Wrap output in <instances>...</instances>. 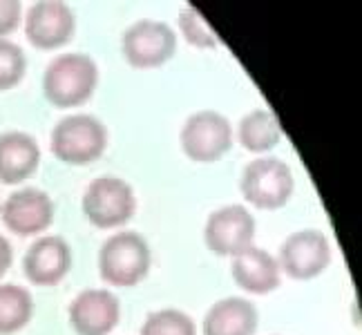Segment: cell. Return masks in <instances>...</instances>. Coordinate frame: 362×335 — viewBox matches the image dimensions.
<instances>
[{
    "instance_id": "obj_1",
    "label": "cell",
    "mask_w": 362,
    "mask_h": 335,
    "mask_svg": "<svg viewBox=\"0 0 362 335\" xmlns=\"http://www.w3.org/2000/svg\"><path fill=\"white\" fill-rule=\"evenodd\" d=\"M99 86V65L90 54L54 56L43 72V94L57 107H78L92 99Z\"/></svg>"
},
{
    "instance_id": "obj_2",
    "label": "cell",
    "mask_w": 362,
    "mask_h": 335,
    "mask_svg": "<svg viewBox=\"0 0 362 335\" xmlns=\"http://www.w3.org/2000/svg\"><path fill=\"white\" fill-rule=\"evenodd\" d=\"M150 266V246L144 235L134 230L110 235L99 250V273L110 286L132 288L148 277Z\"/></svg>"
},
{
    "instance_id": "obj_3",
    "label": "cell",
    "mask_w": 362,
    "mask_h": 335,
    "mask_svg": "<svg viewBox=\"0 0 362 335\" xmlns=\"http://www.w3.org/2000/svg\"><path fill=\"white\" fill-rule=\"evenodd\" d=\"M107 146L105 125L92 114H67L52 130V155L67 165H88Z\"/></svg>"
},
{
    "instance_id": "obj_4",
    "label": "cell",
    "mask_w": 362,
    "mask_h": 335,
    "mask_svg": "<svg viewBox=\"0 0 362 335\" xmlns=\"http://www.w3.org/2000/svg\"><path fill=\"white\" fill-rule=\"evenodd\" d=\"M240 190L244 199L255 208L277 211L291 199L296 190V179L286 161L277 157H259L244 168Z\"/></svg>"
},
{
    "instance_id": "obj_5",
    "label": "cell",
    "mask_w": 362,
    "mask_h": 335,
    "mask_svg": "<svg viewBox=\"0 0 362 335\" xmlns=\"http://www.w3.org/2000/svg\"><path fill=\"white\" fill-rule=\"evenodd\" d=\"M81 206L92 226L107 230L119 228L134 217L136 197L128 181L119 177H99L88 186Z\"/></svg>"
},
{
    "instance_id": "obj_6",
    "label": "cell",
    "mask_w": 362,
    "mask_h": 335,
    "mask_svg": "<svg viewBox=\"0 0 362 335\" xmlns=\"http://www.w3.org/2000/svg\"><path fill=\"white\" fill-rule=\"evenodd\" d=\"M179 141L190 161L215 163L233 148L230 121L215 110H199L186 119Z\"/></svg>"
},
{
    "instance_id": "obj_7",
    "label": "cell",
    "mask_w": 362,
    "mask_h": 335,
    "mask_svg": "<svg viewBox=\"0 0 362 335\" xmlns=\"http://www.w3.org/2000/svg\"><path fill=\"white\" fill-rule=\"evenodd\" d=\"M121 49L125 61L136 69H150L168 63L177 52V34L163 20L144 18L123 34Z\"/></svg>"
},
{
    "instance_id": "obj_8",
    "label": "cell",
    "mask_w": 362,
    "mask_h": 335,
    "mask_svg": "<svg viewBox=\"0 0 362 335\" xmlns=\"http://www.w3.org/2000/svg\"><path fill=\"white\" fill-rule=\"evenodd\" d=\"M255 217L240 204H230L206 219L204 242L217 257H235L242 250L253 246L255 240Z\"/></svg>"
},
{
    "instance_id": "obj_9",
    "label": "cell",
    "mask_w": 362,
    "mask_h": 335,
    "mask_svg": "<svg viewBox=\"0 0 362 335\" xmlns=\"http://www.w3.org/2000/svg\"><path fill=\"white\" fill-rule=\"evenodd\" d=\"M280 271L293 279H313L331 264V244L322 230L306 228L288 235L280 248Z\"/></svg>"
},
{
    "instance_id": "obj_10",
    "label": "cell",
    "mask_w": 362,
    "mask_h": 335,
    "mask_svg": "<svg viewBox=\"0 0 362 335\" xmlns=\"http://www.w3.org/2000/svg\"><path fill=\"white\" fill-rule=\"evenodd\" d=\"M76 32V18L69 5L61 0H40L25 16V36L38 49L67 45Z\"/></svg>"
},
{
    "instance_id": "obj_11",
    "label": "cell",
    "mask_w": 362,
    "mask_h": 335,
    "mask_svg": "<svg viewBox=\"0 0 362 335\" xmlns=\"http://www.w3.org/2000/svg\"><path fill=\"white\" fill-rule=\"evenodd\" d=\"M0 217L7 230L18 237L45 233L54 221V201L38 188H21L11 192L0 206Z\"/></svg>"
},
{
    "instance_id": "obj_12",
    "label": "cell",
    "mask_w": 362,
    "mask_h": 335,
    "mask_svg": "<svg viewBox=\"0 0 362 335\" xmlns=\"http://www.w3.org/2000/svg\"><path fill=\"white\" fill-rule=\"evenodd\" d=\"M67 315L78 335H110L121 319V302L107 288H86L72 300Z\"/></svg>"
},
{
    "instance_id": "obj_13",
    "label": "cell",
    "mask_w": 362,
    "mask_h": 335,
    "mask_svg": "<svg viewBox=\"0 0 362 335\" xmlns=\"http://www.w3.org/2000/svg\"><path fill=\"white\" fill-rule=\"evenodd\" d=\"M72 269V248L59 235H43L23 257L25 277L34 286H57Z\"/></svg>"
},
{
    "instance_id": "obj_14",
    "label": "cell",
    "mask_w": 362,
    "mask_h": 335,
    "mask_svg": "<svg viewBox=\"0 0 362 335\" xmlns=\"http://www.w3.org/2000/svg\"><path fill=\"white\" fill-rule=\"evenodd\" d=\"M230 273L235 284L250 295H269L275 288H280L282 271L277 259L269 250L250 246L233 257Z\"/></svg>"
},
{
    "instance_id": "obj_15",
    "label": "cell",
    "mask_w": 362,
    "mask_h": 335,
    "mask_svg": "<svg viewBox=\"0 0 362 335\" xmlns=\"http://www.w3.org/2000/svg\"><path fill=\"white\" fill-rule=\"evenodd\" d=\"M40 163L38 141L27 132L9 130L0 134V184H23Z\"/></svg>"
},
{
    "instance_id": "obj_16",
    "label": "cell",
    "mask_w": 362,
    "mask_h": 335,
    "mask_svg": "<svg viewBox=\"0 0 362 335\" xmlns=\"http://www.w3.org/2000/svg\"><path fill=\"white\" fill-rule=\"evenodd\" d=\"M259 324L257 306L246 298H224L204 315V335H255Z\"/></svg>"
},
{
    "instance_id": "obj_17",
    "label": "cell",
    "mask_w": 362,
    "mask_h": 335,
    "mask_svg": "<svg viewBox=\"0 0 362 335\" xmlns=\"http://www.w3.org/2000/svg\"><path fill=\"white\" fill-rule=\"evenodd\" d=\"M238 139L248 152H257V155L269 152L282 141L280 121L275 119L271 110H264V107L250 110L240 121Z\"/></svg>"
},
{
    "instance_id": "obj_18",
    "label": "cell",
    "mask_w": 362,
    "mask_h": 335,
    "mask_svg": "<svg viewBox=\"0 0 362 335\" xmlns=\"http://www.w3.org/2000/svg\"><path fill=\"white\" fill-rule=\"evenodd\" d=\"M34 317L32 293L18 284H0V335L23 331Z\"/></svg>"
},
{
    "instance_id": "obj_19",
    "label": "cell",
    "mask_w": 362,
    "mask_h": 335,
    "mask_svg": "<svg viewBox=\"0 0 362 335\" xmlns=\"http://www.w3.org/2000/svg\"><path fill=\"white\" fill-rule=\"evenodd\" d=\"M141 335H197L192 317L179 309L152 311L141 324Z\"/></svg>"
},
{
    "instance_id": "obj_20",
    "label": "cell",
    "mask_w": 362,
    "mask_h": 335,
    "mask_svg": "<svg viewBox=\"0 0 362 335\" xmlns=\"http://www.w3.org/2000/svg\"><path fill=\"white\" fill-rule=\"evenodd\" d=\"M27 72V56L21 45L0 38V92L16 88Z\"/></svg>"
},
{
    "instance_id": "obj_21",
    "label": "cell",
    "mask_w": 362,
    "mask_h": 335,
    "mask_svg": "<svg viewBox=\"0 0 362 335\" xmlns=\"http://www.w3.org/2000/svg\"><path fill=\"white\" fill-rule=\"evenodd\" d=\"M179 27L181 34L190 45L202 47V49H213L217 47V34L208 27L206 18L199 13L197 7H184L179 13Z\"/></svg>"
},
{
    "instance_id": "obj_22",
    "label": "cell",
    "mask_w": 362,
    "mask_h": 335,
    "mask_svg": "<svg viewBox=\"0 0 362 335\" xmlns=\"http://www.w3.org/2000/svg\"><path fill=\"white\" fill-rule=\"evenodd\" d=\"M23 18V7L18 0H0V38L16 32Z\"/></svg>"
},
{
    "instance_id": "obj_23",
    "label": "cell",
    "mask_w": 362,
    "mask_h": 335,
    "mask_svg": "<svg viewBox=\"0 0 362 335\" xmlns=\"http://www.w3.org/2000/svg\"><path fill=\"white\" fill-rule=\"evenodd\" d=\"M11 261H13V250L11 244L5 235H0V279L5 277V273L11 269Z\"/></svg>"
}]
</instances>
